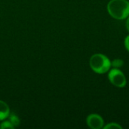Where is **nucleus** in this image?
<instances>
[{"label": "nucleus", "mask_w": 129, "mask_h": 129, "mask_svg": "<svg viewBox=\"0 0 129 129\" xmlns=\"http://www.w3.org/2000/svg\"><path fill=\"white\" fill-rule=\"evenodd\" d=\"M109 14L116 20H125L129 16V2L127 0H110L107 4Z\"/></svg>", "instance_id": "f257e3e1"}, {"label": "nucleus", "mask_w": 129, "mask_h": 129, "mask_svg": "<svg viewBox=\"0 0 129 129\" xmlns=\"http://www.w3.org/2000/svg\"><path fill=\"white\" fill-rule=\"evenodd\" d=\"M91 69L98 74H104L111 69V60L103 54H93L89 60Z\"/></svg>", "instance_id": "f03ea898"}, {"label": "nucleus", "mask_w": 129, "mask_h": 129, "mask_svg": "<svg viewBox=\"0 0 129 129\" xmlns=\"http://www.w3.org/2000/svg\"><path fill=\"white\" fill-rule=\"evenodd\" d=\"M108 79L111 84L117 88H125L127 84V79L124 73L119 68H112L108 71Z\"/></svg>", "instance_id": "7ed1b4c3"}, {"label": "nucleus", "mask_w": 129, "mask_h": 129, "mask_svg": "<svg viewBox=\"0 0 129 129\" xmlns=\"http://www.w3.org/2000/svg\"><path fill=\"white\" fill-rule=\"evenodd\" d=\"M87 125L91 129H102L104 126V121L101 116L97 113H91L86 118Z\"/></svg>", "instance_id": "20e7f679"}, {"label": "nucleus", "mask_w": 129, "mask_h": 129, "mask_svg": "<svg viewBox=\"0 0 129 129\" xmlns=\"http://www.w3.org/2000/svg\"><path fill=\"white\" fill-rule=\"evenodd\" d=\"M9 106L3 101L0 100V121L5 120L10 115Z\"/></svg>", "instance_id": "39448f33"}, {"label": "nucleus", "mask_w": 129, "mask_h": 129, "mask_svg": "<svg viewBox=\"0 0 129 129\" xmlns=\"http://www.w3.org/2000/svg\"><path fill=\"white\" fill-rule=\"evenodd\" d=\"M8 118H9L8 120L11 122V123L12 124V125L14 126V128H16V127L19 126V125H20V121L18 116H16L15 114H14V113H10Z\"/></svg>", "instance_id": "423d86ee"}, {"label": "nucleus", "mask_w": 129, "mask_h": 129, "mask_svg": "<svg viewBox=\"0 0 129 129\" xmlns=\"http://www.w3.org/2000/svg\"><path fill=\"white\" fill-rule=\"evenodd\" d=\"M124 65V61L123 60L120 58H116L111 61V67L113 68H121Z\"/></svg>", "instance_id": "0eeeda50"}, {"label": "nucleus", "mask_w": 129, "mask_h": 129, "mask_svg": "<svg viewBox=\"0 0 129 129\" xmlns=\"http://www.w3.org/2000/svg\"><path fill=\"white\" fill-rule=\"evenodd\" d=\"M122 127L116 122H110L104 126V129H122Z\"/></svg>", "instance_id": "6e6552de"}, {"label": "nucleus", "mask_w": 129, "mask_h": 129, "mask_svg": "<svg viewBox=\"0 0 129 129\" xmlns=\"http://www.w3.org/2000/svg\"><path fill=\"white\" fill-rule=\"evenodd\" d=\"M0 128L1 129H5V128H14V126L12 125V124L11 123V122L9 120H3V122L2 123H0Z\"/></svg>", "instance_id": "1a4fd4ad"}, {"label": "nucleus", "mask_w": 129, "mask_h": 129, "mask_svg": "<svg viewBox=\"0 0 129 129\" xmlns=\"http://www.w3.org/2000/svg\"><path fill=\"white\" fill-rule=\"evenodd\" d=\"M124 45H125V47L126 50L129 52V35L125 37V41H124Z\"/></svg>", "instance_id": "9d476101"}, {"label": "nucleus", "mask_w": 129, "mask_h": 129, "mask_svg": "<svg viewBox=\"0 0 129 129\" xmlns=\"http://www.w3.org/2000/svg\"><path fill=\"white\" fill-rule=\"evenodd\" d=\"M126 19H127V20H126V28H127L128 31L129 32V16Z\"/></svg>", "instance_id": "9b49d317"}]
</instances>
